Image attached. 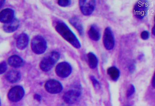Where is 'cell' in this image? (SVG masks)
Here are the masks:
<instances>
[{
  "mask_svg": "<svg viewBox=\"0 0 155 106\" xmlns=\"http://www.w3.org/2000/svg\"><path fill=\"white\" fill-rule=\"evenodd\" d=\"M55 28L57 32L74 48L78 49L81 48L80 41L65 23L63 21H58Z\"/></svg>",
  "mask_w": 155,
  "mask_h": 106,
  "instance_id": "6da1fadb",
  "label": "cell"
},
{
  "mask_svg": "<svg viewBox=\"0 0 155 106\" xmlns=\"http://www.w3.org/2000/svg\"><path fill=\"white\" fill-rule=\"evenodd\" d=\"M59 58V53L56 51H53L48 56L44 58L40 63L41 70L45 72L51 70Z\"/></svg>",
  "mask_w": 155,
  "mask_h": 106,
  "instance_id": "7a4b0ae2",
  "label": "cell"
},
{
  "mask_svg": "<svg viewBox=\"0 0 155 106\" xmlns=\"http://www.w3.org/2000/svg\"><path fill=\"white\" fill-rule=\"evenodd\" d=\"M31 46L32 51L35 54H42L47 50V42L42 36L38 35L32 39Z\"/></svg>",
  "mask_w": 155,
  "mask_h": 106,
  "instance_id": "3957f363",
  "label": "cell"
},
{
  "mask_svg": "<svg viewBox=\"0 0 155 106\" xmlns=\"http://www.w3.org/2000/svg\"><path fill=\"white\" fill-rule=\"evenodd\" d=\"M149 3L146 0H140L138 1L135 4L134 8V14L137 19H143L148 13Z\"/></svg>",
  "mask_w": 155,
  "mask_h": 106,
  "instance_id": "277c9868",
  "label": "cell"
},
{
  "mask_svg": "<svg viewBox=\"0 0 155 106\" xmlns=\"http://www.w3.org/2000/svg\"><path fill=\"white\" fill-rule=\"evenodd\" d=\"M81 94L80 88L76 86L66 92L63 96V99L64 101L68 104H73L79 100Z\"/></svg>",
  "mask_w": 155,
  "mask_h": 106,
  "instance_id": "5b68a950",
  "label": "cell"
},
{
  "mask_svg": "<svg viewBox=\"0 0 155 106\" xmlns=\"http://www.w3.org/2000/svg\"><path fill=\"white\" fill-rule=\"evenodd\" d=\"M25 91L23 88L20 86H15L9 91L8 97L10 101L18 102L24 97Z\"/></svg>",
  "mask_w": 155,
  "mask_h": 106,
  "instance_id": "8992f818",
  "label": "cell"
},
{
  "mask_svg": "<svg viewBox=\"0 0 155 106\" xmlns=\"http://www.w3.org/2000/svg\"><path fill=\"white\" fill-rule=\"evenodd\" d=\"M80 10L85 16L90 15L95 10L96 2L94 0H80L79 1Z\"/></svg>",
  "mask_w": 155,
  "mask_h": 106,
  "instance_id": "52a82bcc",
  "label": "cell"
},
{
  "mask_svg": "<svg viewBox=\"0 0 155 106\" xmlns=\"http://www.w3.org/2000/svg\"><path fill=\"white\" fill-rule=\"evenodd\" d=\"M104 47L107 50H112L115 44L114 35L110 27H107L104 30L103 37Z\"/></svg>",
  "mask_w": 155,
  "mask_h": 106,
  "instance_id": "ba28073f",
  "label": "cell"
},
{
  "mask_svg": "<svg viewBox=\"0 0 155 106\" xmlns=\"http://www.w3.org/2000/svg\"><path fill=\"white\" fill-rule=\"evenodd\" d=\"M72 69L71 65L67 62L60 63L56 67L55 71L57 76L61 78H66L71 75Z\"/></svg>",
  "mask_w": 155,
  "mask_h": 106,
  "instance_id": "9c48e42d",
  "label": "cell"
},
{
  "mask_svg": "<svg viewBox=\"0 0 155 106\" xmlns=\"http://www.w3.org/2000/svg\"><path fill=\"white\" fill-rule=\"evenodd\" d=\"M45 87L47 92L51 94H57L63 90V86L61 83L54 79L48 80L46 83Z\"/></svg>",
  "mask_w": 155,
  "mask_h": 106,
  "instance_id": "30bf717a",
  "label": "cell"
},
{
  "mask_svg": "<svg viewBox=\"0 0 155 106\" xmlns=\"http://www.w3.org/2000/svg\"><path fill=\"white\" fill-rule=\"evenodd\" d=\"M15 11L12 9L6 8L0 12V22L7 23L14 19Z\"/></svg>",
  "mask_w": 155,
  "mask_h": 106,
  "instance_id": "8fae6325",
  "label": "cell"
},
{
  "mask_svg": "<svg viewBox=\"0 0 155 106\" xmlns=\"http://www.w3.org/2000/svg\"><path fill=\"white\" fill-rule=\"evenodd\" d=\"M5 79L11 83H18L21 78L20 73L18 70H12L8 72L5 75Z\"/></svg>",
  "mask_w": 155,
  "mask_h": 106,
  "instance_id": "7c38bea8",
  "label": "cell"
},
{
  "mask_svg": "<svg viewBox=\"0 0 155 106\" xmlns=\"http://www.w3.org/2000/svg\"><path fill=\"white\" fill-rule=\"evenodd\" d=\"M29 36L27 34L23 33L19 35L17 41V46L19 50L26 48L29 43Z\"/></svg>",
  "mask_w": 155,
  "mask_h": 106,
  "instance_id": "4fadbf2b",
  "label": "cell"
},
{
  "mask_svg": "<svg viewBox=\"0 0 155 106\" xmlns=\"http://www.w3.org/2000/svg\"><path fill=\"white\" fill-rule=\"evenodd\" d=\"M19 24V20L17 18H15L12 21L8 23H5L3 26V30L6 33H13L18 29Z\"/></svg>",
  "mask_w": 155,
  "mask_h": 106,
  "instance_id": "5bb4252c",
  "label": "cell"
},
{
  "mask_svg": "<svg viewBox=\"0 0 155 106\" xmlns=\"http://www.w3.org/2000/svg\"><path fill=\"white\" fill-rule=\"evenodd\" d=\"M89 38L94 41H98L100 39L101 33L99 28L96 25H92L88 31Z\"/></svg>",
  "mask_w": 155,
  "mask_h": 106,
  "instance_id": "9a60e30c",
  "label": "cell"
},
{
  "mask_svg": "<svg viewBox=\"0 0 155 106\" xmlns=\"http://www.w3.org/2000/svg\"><path fill=\"white\" fill-rule=\"evenodd\" d=\"M8 61L10 66L15 68H20L24 64L23 60L18 55H14L10 57Z\"/></svg>",
  "mask_w": 155,
  "mask_h": 106,
  "instance_id": "2e32d148",
  "label": "cell"
},
{
  "mask_svg": "<svg viewBox=\"0 0 155 106\" xmlns=\"http://www.w3.org/2000/svg\"><path fill=\"white\" fill-rule=\"evenodd\" d=\"M69 21L70 23L78 30L79 33L81 36L83 35L84 33L83 26L81 20L78 18L75 17L70 18Z\"/></svg>",
  "mask_w": 155,
  "mask_h": 106,
  "instance_id": "e0dca14e",
  "label": "cell"
},
{
  "mask_svg": "<svg viewBox=\"0 0 155 106\" xmlns=\"http://www.w3.org/2000/svg\"><path fill=\"white\" fill-rule=\"evenodd\" d=\"M88 60L89 67L92 69H94L97 67L98 63V59L94 53L92 52L88 53Z\"/></svg>",
  "mask_w": 155,
  "mask_h": 106,
  "instance_id": "ac0fdd59",
  "label": "cell"
},
{
  "mask_svg": "<svg viewBox=\"0 0 155 106\" xmlns=\"http://www.w3.org/2000/svg\"><path fill=\"white\" fill-rule=\"evenodd\" d=\"M107 72L112 80L116 81L119 79L120 76V71L117 67H112L107 69Z\"/></svg>",
  "mask_w": 155,
  "mask_h": 106,
  "instance_id": "d6986e66",
  "label": "cell"
},
{
  "mask_svg": "<svg viewBox=\"0 0 155 106\" xmlns=\"http://www.w3.org/2000/svg\"><path fill=\"white\" fill-rule=\"evenodd\" d=\"M58 4L60 6L62 7H67L70 6L71 4V2L69 0H60L58 2Z\"/></svg>",
  "mask_w": 155,
  "mask_h": 106,
  "instance_id": "ffe728a7",
  "label": "cell"
},
{
  "mask_svg": "<svg viewBox=\"0 0 155 106\" xmlns=\"http://www.w3.org/2000/svg\"><path fill=\"white\" fill-rule=\"evenodd\" d=\"M7 69V65L5 61H3L0 63V74L4 73Z\"/></svg>",
  "mask_w": 155,
  "mask_h": 106,
  "instance_id": "44dd1931",
  "label": "cell"
},
{
  "mask_svg": "<svg viewBox=\"0 0 155 106\" xmlns=\"http://www.w3.org/2000/svg\"><path fill=\"white\" fill-rule=\"evenodd\" d=\"M90 78L92 82L93 85H94V86L96 88H99L100 87V84L94 76H90Z\"/></svg>",
  "mask_w": 155,
  "mask_h": 106,
  "instance_id": "7402d4cb",
  "label": "cell"
},
{
  "mask_svg": "<svg viewBox=\"0 0 155 106\" xmlns=\"http://www.w3.org/2000/svg\"><path fill=\"white\" fill-rule=\"evenodd\" d=\"M135 91V86L134 85L131 84L129 88H128V91L127 92V95L128 97H129L131 96L132 95L134 94Z\"/></svg>",
  "mask_w": 155,
  "mask_h": 106,
  "instance_id": "603a6c76",
  "label": "cell"
},
{
  "mask_svg": "<svg viewBox=\"0 0 155 106\" xmlns=\"http://www.w3.org/2000/svg\"><path fill=\"white\" fill-rule=\"evenodd\" d=\"M141 36L142 39L147 40L149 38L150 34L147 31L144 30L141 33Z\"/></svg>",
  "mask_w": 155,
  "mask_h": 106,
  "instance_id": "cb8c5ba5",
  "label": "cell"
},
{
  "mask_svg": "<svg viewBox=\"0 0 155 106\" xmlns=\"http://www.w3.org/2000/svg\"><path fill=\"white\" fill-rule=\"evenodd\" d=\"M135 67L134 65L130 66L129 68V71H130L131 73H133V71H134V70H135Z\"/></svg>",
  "mask_w": 155,
  "mask_h": 106,
  "instance_id": "d4e9b609",
  "label": "cell"
},
{
  "mask_svg": "<svg viewBox=\"0 0 155 106\" xmlns=\"http://www.w3.org/2000/svg\"><path fill=\"white\" fill-rule=\"evenodd\" d=\"M34 98H35L37 100H38V101H40V100H41V96L39 95H35V96H34Z\"/></svg>",
  "mask_w": 155,
  "mask_h": 106,
  "instance_id": "484cf974",
  "label": "cell"
},
{
  "mask_svg": "<svg viewBox=\"0 0 155 106\" xmlns=\"http://www.w3.org/2000/svg\"><path fill=\"white\" fill-rule=\"evenodd\" d=\"M155 74H154V76H153V77L152 81V85L153 86V87L154 88H155Z\"/></svg>",
  "mask_w": 155,
  "mask_h": 106,
  "instance_id": "4316f807",
  "label": "cell"
},
{
  "mask_svg": "<svg viewBox=\"0 0 155 106\" xmlns=\"http://www.w3.org/2000/svg\"><path fill=\"white\" fill-rule=\"evenodd\" d=\"M5 2V1H3V0H1V1H0V8L2 7L4 5Z\"/></svg>",
  "mask_w": 155,
  "mask_h": 106,
  "instance_id": "83f0119b",
  "label": "cell"
},
{
  "mask_svg": "<svg viewBox=\"0 0 155 106\" xmlns=\"http://www.w3.org/2000/svg\"><path fill=\"white\" fill-rule=\"evenodd\" d=\"M152 33L153 35H155V26H154L153 28H152Z\"/></svg>",
  "mask_w": 155,
  "mask_h": 106,
  "instance_id": "f1b7e54d",
  "label": "cell"
},
{
  "mask_svg": "<svg viewBox=\"0 0 155 106\" xmlns=\"http://www.w3.org/2000/svg\"><path fill=\"white\" fill-rule=\"evenodd\" d=\"M0 105H1V101H0Z\"/></svg>",
  "mask_w": 155,
  "mask_h": 106,
  "instance_id": "f546056e",
  "label": "cell"
}]
</instances>
